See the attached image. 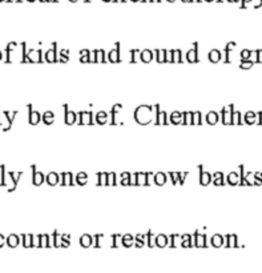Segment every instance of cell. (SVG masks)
Returning <instances> with one entry per match:
<instances>
[{
  "mask_svg": "<svg viewBox=\"0 0 262 273\" xmlns=\"http://www.w3.org/2000/svg\"><path fill=\"white\" fill-rule=\"evenodd\" d=\"M184 117H185V124H192V119H193V112H185L184 113Z\"/></svg>",
  "mask_w": 262,
  "mask_h": 273,
  "instance_id": "obj_29",
  "label": "cell"
},
{
  "mask_svg": "<svg viewBox=\"0 0 262 273\" xmlns=\"http://www.w3.org/2000/svg\"><path fill=\"white\" fill-rule=\"evenodd\" d=\"M181 117H182V113H180V112H173V113L170 115V121H172L173 124H179L181 121Z\"/></svg>",
  "mask_w": 262,
  "mask_h": 273,
  "instance_id": "obj_18",
  "label": "cell"
},
{
  "mask_svg": "<svg viewBox=\"0 0 262 273\" xmlns=\"http://www.w3.org/2000/svg\"><path fill=\"white\" fill-rule=\"evenodd\" d=\"M236 178H237L236 175H232V176H229V183L234 184V183H236Z\"/></svg>",
  "mask_w": 262,
  "mask_h": 273,
  "instance_id": "obj_35",
  "label": "cell"
},
{
  "mask_svg": "<svg viewBox=\"0 0 262 273\" xmlns=\"http://www.w3.org/2000/svg\"><path fill=\"white\" fill-rule=\"evenodd\" d=\"M47 183L49 184V185H56L59 183V175L57 173H55V172H51V173H48L47 175Z\"/></svg>",
  "mask_w": 262,
  "mask_h": 273,
  "instance_id": "obj_3",
  "label": "cell"
},
{
  "mask_svg": "<svg viewBox=\"0 0 262 273\" xmlns=\"http://www.w3.org/2000/svg\"><path fill=\"white\" fill-rule=\"evenodd\" d=\"M87 173H84V172H81V173H79L77 176H76V183L77 184H80V185H85L87 184Z\"/></svg>",
  "mask_w": 262,
  "mask_h": 273,
  "instance_id": "obj_17",
  "label": "cell"
},
{
  "mask_svg": "<svg viewBox=\"0 0 262 273\" xmlns=\"http://www.w3.org/2000/svg\"><path fill=\"white\" fill-rule=\"evenodd\" d=\"M214 177H216V181H214V184H216V185L222 184V175H221V173H216V175H214Z\"/></svg>",
  "mask_w": 262,
  "mask_h": 273,
  "instance_id": "obj_33",
  "label": "cell"
},
{
  "mask_svg": "<svg viewBox=\"0 0 262 273\" xmlns=\"http://www.w3.org/2000/svg\"><path fill=\"white\" fill-rule=\"evenodd\" d=\"M186 59H188V61H190V63L197 61V51H196V48H193V50H190L189 52H188Z\"/></svg>",
  "mask_w": 262,
  "mask_h": 273,
  "instance_id": "obj_14",
  "label": "cell"
},
{
  "mask_svg": "<svg viewBox=\"0 0 262 273\" xmlns=\"http://www.w3.org/2000/svg\"><path fill=\"white\" fill-rule=\"evenodd\" d=\"M210 180H212V176L209 175L208 172H202L201 171V175H200V183L202 184V185H208L209 183H210Z\"/></svg>",
  "mask_w": 262,
  "mask_h": 273,
  "instance_id": "obj_10",
  "label": "cell"
},
{
  "mask_svg": "<svg viewBox=\"0 0 262 273\" xmlns=\"http://www.w3.org/2000/svg\"><path fill=\"white\" fill-rule=\"evenodd\" d=\"M205 239H206V236H205V234L196 233V245H197V247L205 245Z\"/></svg>",
  "mask_w": 262,
  "mask_h": 273,
  "instance_id": "obj_19",
  "label": "cell"
},
{
  "mask_svg": "<svg viewBox=\"0 0 262 273\" xmlns=\"http://www.w3.org/2000/svg\"><path fill=\"white\" fill-rule=\"evenodd\" d=\"M7 243H8V245H11V247H16L17 244H19V236H16V234H9V236L7 237Z\"/></svg>",
  "mask_w": 262,
  "mask_h": 273,
  "instance_id": "obj_13",
  "label": "cell"
},
{
  "mask_svg": "<svg viewBox=\"0 0 262 273\" xmlns=\"http://www.w3.org/2000/svg\"><path fill=\"white\" fill-rule=\"evenodd\" d=\"M40 51H32L28 56V60L31 61H40Z\"/></svg>",
  "mask_w": 262,
  "mask_h": 273,
  "instance_id": "obj_23",
  "label": "cell"
},
{
  "mask_svg": "<svg viewBox=\"0 0 262 273\" xmlns=\"http://www.w3.org/2000/svg\"><path fill=\"white\" fill-rule=\"evenodd\" d=\"M192 124H201V113L200 112H193V121Z\"/></svg>",
  "mask_w": 262,
  "mask_h": 273,
  "instance_id": "obj_28",
  "label": "cell"
},
{
  "mask_svg": "<svg viewBox=\"0 0 262 273\" xmlns=\"http://www.w3.org/2000/svg\"><path fill=\"white\" fill-rule=\"evenodd\" d=\"M44 181V175L41 172H36L35 171L33 172V184L35 185H41Z\"/></svg>",
  "mask_w": 262,
  "mask_h": 273,
  "instance_id": "obj_9",
  "label": "cell"
},
{
  "mask_svg": "<svg viewBox=\"0 0 262 273\" xmlns=\"http://www.w3.org/2000/svg\"><path fill=\"white\" fill-rule=\"evenodd\" d=\"M165 181H166V175L165 173L158 172V173L155 175V183L157 185H164V184H165Z\"/></svg>",
  "mask_w": 262,
  "mask_h": 273,
  "instance_id": "obj_6",
  "label": "cell"
},
{
  "mask_svg": "<svg viewBox=\"0 0 262 273\" xmlns=\"http://www.w3.org/2000/svg\"><path fill=\"white\" fill-rule=\"evenodd\" d=\"M107 119H108L107 112H99V113H97V116H96V120H97V123H99V124L107 123Z\"/></svg>",
  "mask_w": 262,
  "mask_h": 273,
  "instance_id": "obj_21",
  "label": "cell"
},
{
  "mask_svg": "<svg viewBox=\"0 0 262 273\" xmlns=\"http://www.w3.org/2000/svg\"><path fill=\"white\" fill-rule=\"evenodd\" d=\"M157 60H158L160 63L166 61V52L165 51H158V54H157Z\"/></svg>",
  "mask_w": 262,
  "mask_h": 273,
  "instance_id": "obj_31",
  "label": "cell"
},
{
  "mask_svg": "<svg viewBox=\"0 0 262 273\" xmlns=\"http://www.w3.org/2000/svg\"><path fill=\"white\" fill-rule=\"evenodd\" d=\"M219 59H221V54H219V51H217V50L210 51V54H209V60H210L212 63H217Z\"/></svg>",
  "mask_w": 262,
  "mask_h": 273,
  "instance_id": "obj_11",
  "label": "cell"
},
{
  "mask_svg": "<svg viewBox=\"0 0 262 273\" xmlns=\"http://www.w3.org/2000/svg\"><path fill=\"white\" fill-rule=\"evenodd\" d=\"M212 244H213V245H216V247L221 245V244H222V237L219 236V234H214V236L212 237Z\"/></svg>",
  "mask_w": 262,
  "mask_h": 273,
  "instance_id": "obj_25",
  "label": "cell"
},
{
  "mask_svg": "<svg viewBox=\"0 0 262 273\" xmlns=\"http://www.w3.org/2000/svg\"><path fill=\"white\" fill-rule=\"evenodd\" d=\"M121 178H123V180H121V184H123V185H129V184H131V181H129L131 178H129V173L128 172H125V173L121 175Z\"/></svg>",
  "mask_w": 262,
  "mask_h": 273,
  "instance_id": "obj_32",
  "label": "cell"
},
{
  "mask_svg": "<svg viewBox=\"0 0 262 273\" xmlns=\"http://www.w3.org/2000/svg\"><path fill=\"white\" fill-rule=\"evenodd\" d=\"M156 123L157 124H166V113L165 112H158V113H157Z\"/></svg>",
  "mask_w": 262,
  "mask_h": 273,
  "instance_id": "obj_22",
  "label": "cell"
},
{
  "mask_svg": "<svg viewBox=\"0 0 262 273\" xmlns=\"http://www.w3.org/2000/svg\"><path fill=\"white\" fill-rule=\"evenodd\" d=\"M170 54L173 55V59L172 61H177V63H181V52L180 51H172Z\"/></svg>",
  "mask_w": 262,
  "mask_h": 273,
  "instance_id": "obj_30",
  "label": "cell"
},
{
  "mask_svg": "<svg viewBox=\"0 0 262 273\" xmlns=\"http://www.w3.org/2000/svg\"><path fill=\"white\" fill-rule=\"evenodd\" d=\"M118 60H120V57H118V50L116 48V50H112L109 52V61L111 63H117Z\"/></svg>",
  "mask_w": 262,
  "mask_h": 273,
  "instance_id": "obj_16",
  "label": "cell"
},
{
  "mask_svg": "<svg viewBox=\"0 0 262 273\" xmlns=\"http://www.w3.org/2000/svg\"><path fill=\"white\" fill-rule=\"evenodd\" d=\"M80 124H92V113L80 112Z\"/></svg>",
  "mask_w": 262,
  "mask_h": 273,
  "instance_id": "obj_1",
  "label": "cell"
},
{
  "mask_svg": "<svg viewBox=\"0 0 262 273\" xmlns=\"http://www.w3.org/2000/svg\"><path fill=\"white\" fill-rule=\"evenodd\" d=\"M141 60H142V61H145V63H149V61L152 60V52L149 51V50L142 51V52H141Z\"/></svg>",
  "mask_w": 262,
  "mask_h": 273,
  "instance_id": "obj_20",
  "label": "cell"
},
{
  "mask_svg": "<svg viewBox=\"0 0 262 273\" xmlns=\"http://www.w3.org/2000/svg\"><path fill=\"white\" fill-rule=\"evenodd\" d=\"M3 243H4V236H3V234H0V247L3 245Z\"/></svg>",
  "mask_w": 262,
  "mask_h": 273,
  "instance_id": "obj_36",
  "label": "cell"
},
{
  "mask_svg": "<svg viewBox=\"0 0 262 273\" xmlns=\"http://www.w3.org/2000/svg\"><path fill=\"white\" fill-rule=\"evenodd\" d=\"M155 240H156V244L158 247H165L166 244H168V236H165V234H157V236L155 237Z\"/></svg>",
  "mask_w": 262,
  "mask_h": 273,
  "instance_id": "obj_4",
  "label": "cell"
},
{
  "mask_svg": "<svg viewBox=\"0 0 262 273\" xmlns=\"http://www.w3.org/2000/svg\"><path fill=\"white\" fill-rule=\"evenodd\" d=\"M114 173H108V184H114Z\"/></svg>",
  "mask_w": 262,
  "mask_h": 273,
  "instance_id": "obj_34",
  "label": "cell"
},
{
  "mask_svg": "<svg viewBox=\"0 0 262 273\" xmlns=\"http://www.w3.org/2000/svg\"><path fill=\"white\" fill-rule=\"evenodd\" d=\"M217 119H218V116H217L216 112H209V113L206 115V121L209 124H216L217 123Z\"/></svg>",
  "mask_w": 262,
  "mask_h": 273,
  "instance_id": "obj_15",
  "label": "cell"
},
{
  "mask_svg": "<svg viewBox=\"0 0 262 273\" xmlns=\"http://www.w3.org/2000/svg\"><path fill=\"white\" fill-rule=\"evenodd\" d=\"M0 59H2V52H0Z\"/></svg>",
  "mask_w": 262,
  "mask_h": 273,
  "instance_id": "obj_37",
  "label": "cell"
},
{
  "mask_svg": "<svg viewBox=\"0 0 262 273\" xmlns=\"http://www.w3.org/2000/svg\"><path fill=\"white\" fill-rule=\"evenodd\" d=\"M23 239H24V245H26V247H31V245H32V239H33L32 234H28V236H27V234H24Z\"/></svg>",
  "mask_w": 262,
  "mask_h": 273,
  "instance_id": "obj_26",
  "label": "cell"
},
{
  "mask_svg": "<svg viewBox=\"0 0 262 273\" xmlns=\"http://www.w3.org/2000/svg\"><path fill=\"white\" fill-rule=\"evenodd\" d=\"M43 120H44V123L45 124H52L53 123V120H55V116H53V112H45V113L43 115Z\"/></svg>",
  "mask_w": 262,
  "mask_h": 273,
  "instance_id": "obj_12",
  "label": "cell"
},
{
  "mask_svg": "<svg viewBox=\"0 0 262 273\" xmlns=\"http://www.w3.org/2000/svg\"><path fill=\"white\" fill-rule=\"evenodd\" d=\"M65 109H67V107H65ZM75 120H76V113L75 112H69L68 109L65 111V123L67 124H73L75 123Z\"/></svg>",
  "mask_w": 262,
  "mask_h": 273,
  "instance_id": "obj_7",
  "label": "cell"
},
{
  "mask_svg": "<svg viewBox=\"0 0 262 273\" xmlns=\"http://www.w3.org/2000/svg\"><path fill=\"white\" fill-rule=\"evenodd\" d=\"M132 241H133V236H132V234H125V236L123 237V244L125 247H131Z\"/></svg>",
  "mask_w": 262,
  "mask_h": 273,
  "instance_id": "obj_24",
  "label": "cell"
},
{
  "mask_svg": "<svg viewBox=\"0 0 262 273\" xmlns=\"http://www.w3.org/2000/svg\"><path fill=\"white\" fill-rule=\"evenodd\" d=\"M39 121H40V113L39 112H33L29 105V123L32 125H36Z\"/></svg>",
  "mask_w": 262,
  "mask_h": 273,
  "instance_id": "obj_2",
  "label": "cell"
},
{
  "mask_svg": "<svg viewBox=\"0 0 262 273\" xmlns=\"http://www.w3.org/2000/svg\"><path fill=\"white\" fill-rule=\"evenodd\" d=\"M56 44H53V50H48L47 54H45V60L48 63H53L56 61V50H55Z\"/></svg>",
  "mask_w": 262,
  "mask_h": 273,
  "instance_id": "obj_5",
  "label": "cell"
},
{
  "mask_svg": "<svg viewBox=\"0 0 262 273\" xmlns=\"http://www.w3.org/2000/svg\"><path fill=\"white\" fill-rule=\"evenodd\" d=\"M92 239L93 237L90 236V234H83V236L80 237V244H81L83 247H89L90 244H92Z\"/></svg>",
  "mask_w": 262,
  "mask_h": 273,
  "instance_id": "obj_8",
  "label": "cell"
},
{
  "mask_svg": "<svg viewBox=\"0 0 262 273\" xmlns=\"http://www.w3.org/2000/svg\"><path fill=\"white\" fill-rule=\"evenodd\" d=\"M99 178H100V181H99L100 185L108 184V173H99Z\"/></svg>",
  "mask_w": 262,
  "mask_h": 273,
  "instance_id": "obj_27",
  "label": "cell"
}]
</instances>
